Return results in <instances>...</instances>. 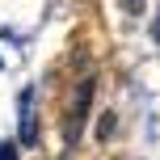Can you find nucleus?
Listing matches in <instances>:
<instances>
[{
    "label": "nucleus",
    "mask_w": 160,
    "mask_h": 160,
    "mask_svg": "<svg viewBox=\"0 0 160 160\" xmlns=\"http://www.w3.org/2000/svg\"><path fill=\"white\" fill-rule=\"evenodd\" d=\"M17 110H21V118H17V135H21L25 148H34V139H38V118H34V88H21V97H17Z\"/></svg>",
    "instance_id": "nucleus-2"
},
{
    "label": "nucleus",
    "mask_w": 160,
    "mask_h": 160,
    "mask_svg": "<svg viewBox=\"0 0 160 160\" xmlns=\"http://www.w3.org/2000/svg\"><path fill=\"white\" fill-rule=\"evenodd\" d=\"M0 160H17V148L13 143H0Z\"/></svg>",
    "instance_id": "nucleus-3"
},
{
    "label": "nucleus",
    "mask_w": 160,
    "mask_h": 160,
    "mask_svg": "<svg viewBox=\"0 0 160 160\" xmlns=\"http://www.w3.org/2000/svg\"><path fill=\"white\" fill-rule=\"evenodd\" d=\"M88 114H93V76H84V80L76 84V93H72V105H68V118H63V143H68V148L80 143Z\"/></svg>",
    "instance_id": "nucleus-1"
},
{
    "label": "nucleus",
    "mask_w": 160,
    "mask_h": 160,
    "mask_svg": "<svg viewBox=\"0 0 160 160\" xmlns=\"http://www.w3.org/2000/svg\"><path fill=\"white\" fill-rule=\"evenodd\" d=\"M0 68H4V59H0Z\"/></svg>",
    "instance_id": "nucleus-5"
},
{
    "label": "nucleus",
    "mask_w": 160,
    "mask_h": 160,
    "mask_svg": "<svg viewBox=\"0 0 160 160\" xmlns=\"http://www.w3.org/2000/svg\"><path fill=\"white\" fill-rule=\"evenodd\" d=\"M143 4H148V0H127V8H131V13H143Z\"/></svg>",
    "instance_id": "nucleus-4"
}]
</instances>
